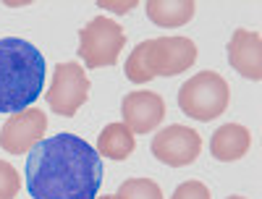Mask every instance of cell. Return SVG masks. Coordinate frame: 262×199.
Instances as JSON below:
<instances>
[{
    "instance_id": "obj_1",
    "label": "cell",
    "mask_w": 262,
    "mask_h": 199,
    "mask_svg": "<svg viewBox=\"0 0 262 199\" xmlns=\"http://www.w3.org/2000/svg\"><path fill=\"white\" fill-rule=\"evenodd\" d=\"M102 160L76 134L42 139L27 158V189L32 199H97Z\"/></svg>"
},
{
    "instance_id": "obj_2",
    "label": "cell",
    "mask_w": 262,
    "mask_h": 199,
    "mask_svg": "<svg viewBox=\"0 0 262 199\" xmlns=\"http://www.w3.org/2000/svg\"><path fill=\"white\" fill-rule=\"evenodd\" d=\"M45 84V58L21 37L0 39V113L32 107Z\"/></svg>"
},
{
    "instance_id": "obj_3",
    "label": "cell",
    "mask_w": 262,
    "mask_h": 199,
    "mask_svg": "<svg viewBox=\"0 0 262 199\" xmlns=\"http://www.w3.org/2000/svg\"><path fill=\"white\" fill-rule=\"evenodd\" d=\"M196 60V45L189 37H155L134 48L126 60V79L147 84L155 76H176L189 71Z\"/></svg>"
},
{
    "instance_id": "obj_4",
    "label": "cell",
    "mask_w": 262,
    "mask_h": 199,
    "mask_svg": "<svg viewBox=\"0 0 262 199\" xmlns=\"http://www.w3.org/2000/svg\"><path fill=\"white\" fill-rule=\"evenodd\" d=\"M228 100H231L228 81L215 71L194 74L179 90V107L189 118L202 121V123L223 116L228 107Z\"/></svg>"
},
{
    "instance_id": "obj_5",
    "label": "cell",
    "mask_w": 262,
    "mask_h": 199,
    "mask_svg": "<svg viewBox=\"0 0 262 199\" xmlns=\"http://www.w3.org/2000/svg\"><path fill=\"white\" fill-rule=\"evenodd\" d=\"M123 45H126V32L113 18H105V16H95L79 32V55L84 58L86 69L116 65Z\"/></svg>"
},
{
    "instance_id": "obj_6",
    "label": "cell",
    "mask_w": 262,
    "mask_h": 199,
    "mask_svg": "<svg viewBox=\"0 0 262 199\" xmlns=\"http://www.w3.org/2000/svg\"><path fill=\"white\" fill-rule=\"evenodd\" d=\"M86 97H90V79H86L81 65L74 60L58 63L55 74H53V84L45 95L53 113H58L63 118H71L86 102Z\"/></svg>"
},
{
    "instance_id": "obj_7",
    "label": "cell",
    "mask_w": 262,
    "mask_h": 199,
    "mask_svg": "<svg viewBox=\"0 0 262 199\" xmlns=\"http://www.w3.org/2000/svg\"><path fill=\"white\" fill-rule=\"evenodd\" d=\"M200 152H202V137L194 128L181 126V123H173L158 131L155 139H152V154L170 168L191 165L200 158Z\"/></svg>"
},
{
    "instance_id": "obj_8",
    "label": "cell",
    "mask_w": 262,
    "mask_h": 199,
    "mask_svg": "<svg viewBox=\"0 0 262 199\" xmlns=\"http://www.w3.org/2000/svg\"><path fill=\"white\" fill-rule=\"evenodd\" d=\"M48 131V116L39 107H27L13 113L3 128H0V147L8 154H27L32 152Z\"/></svg>"
},
{
    "instance_id": "obj_9",
    "label": "cell",
    "mask_w": 262,
    "mask_h": 199,
    "mask_svg": "<svg viewBox=\"0 0 262 199\" xmlns=\"http://www.w3.org/2000/svg\"><path fill=\"white\" fill-rule=\"evenodd\" d=\"M121 116H123V123L131 128V134H147V131H155L163 123L165 102L158 92L139 90L123 97Z\"/></svg>"
},
{
    "instance_id": "obj_10",
    "label": "cell",
    "mask_w": 262,
    "mask_h": 199,
    "mask_svg": "<svg viewBox=\"0 0 262 199\" xmlns=\"http://www.w3.org/2000/svg\"><path fill=\"white\" fill-rule=\"evenodd\" d=\"M228 63L242 76L259 81L262 79V39L257 32L236 29L228 42Z\"/></svg>"
},
{
    "instance_id": "obj_11",
    "label": "cell",
    "mask_w": 262,
    "mask_h": 199,
    "mask_svg": "<svg viewBox=\"0 0 262 199\" xmlns=\"http://www.w3.org/2000/svg\"><path fill=\"white\" fill-rule=\"evenodd\" d=\"M249 144H252V134H249L247 126H242V123H226V126H221L212 134L210 152H212L215 160L233 163V160L244 158V154L249 152Z\"/></svg>"
},
{
    "instance_id": "obj_12",
    "label": "cell",
    "mask_w": 262,
    "mask_h": 199,
    "mask_svg": "<svg viewBox=\"0 0 262 199\" xmlns=\"http://www.w3.org/2000/svg\"><path fill=\"white\" fill-rule=\"evenodd\" d=\"M144 11L152 24H158L163 29H176L194 18L196 6L194 0H147Z\"/></svg>"
},
{
    "instance_id": "obj_13",
    "label": "cell",
    "mask_w": 262,
    "mask_h": 199,
    "mask_svg": "<svg viewBox=\"0 0 262 199\" xmlns=\"http://www.w3.org/2000/svg\"><path fill=\"white\" fill-rule=\"evenodd\" d=\"M137 149V139L126 123H107L97 137V154L111 160H126Z\"/></svg>"
},
{
    "instance_id": "obj_14",
    "label": "cell",
    "mask_w": 262,
    "mask_h": 199,
    "mask_svg": "<svg viewBox=\"0 0 262 199\" xmlns=\"http://www.w3.org/2000/svg\"><path fill=\"white\" fill-rule=\"evenodd\" d=\"M116 199H163L160 186L152 179H128L113 194Z\"/></svg>"
},
{
    "instance_id": "obj_15",
    "label": "cell",
    "mask_w": 262,
    "mask_h": 199,
    "mask_svg": "<svg viewBox=\"0 0 262 199\" xmlns=\"http://www.w3.org/2000/svg\"><path fill=\"white\" fill-rule=\"evenodd\" d=\"M18 189H21L18 170L11 163L0 160V199H16Z\"/></svg>"
},
{
    "instance_id": "obj_16",
    "label": "cell",
    "mask_w": 262,
    "mask_h": 199,
    "mask_svg": "<svg viewBox=\"0 0 262 199\" xmlns=\"http://www.w3.org/2000/svg\"><path fill=\"white\" fill-rule=\"evenodd\" d=\"M170 199H210V189L202 181H184Z\"/></svg>"
},
{
    "instance_id": "obj_17",
    "label": "cell",
    "mask_w": 262,
    "mask_h": 199,
    "mask_svg": "<svg viewBox=\"0 0 262 199\" xmlns=\"http://www.w3.org/2000/svg\"><path fill=\"white\" fill-rule=\"evenodd\" d=\"M97 199H116L113 194H105V196H97Z\"/></svg>"
},
{
    "instance_id": "obj_18",
    "label": "cell",
    "mask_w": 262,
    "mask_h": 199,
    "mask_svg": "<svg viewBox=\"0 0 262 199\" xmlns=\"http://www.w3.org/2000/svg\"><path fill=\"white\" fill-rule=\"evenodd\" d=\"M228 199H244V196H228Z\"/></svg>"
}]
</instances>
